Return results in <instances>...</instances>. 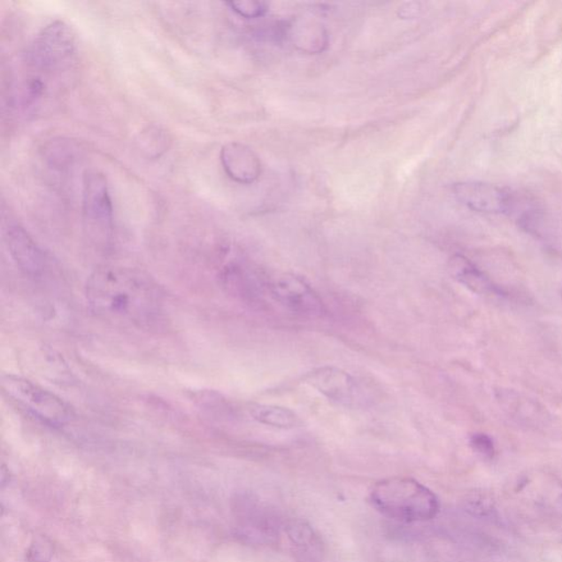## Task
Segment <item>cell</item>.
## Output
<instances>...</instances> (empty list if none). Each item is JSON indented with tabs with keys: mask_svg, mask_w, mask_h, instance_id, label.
Returning a JSON list of instances; mask_svg holds the SVG:
<instances>
[{
	"mask_svg": "<svg viewBox=\"0 0 562 562\" xmlns=\"http://www.w3.org/2000/svg\"><path fill=\"white\" fill-rule=\"evenodd\" d=\"M89 308L117 326L152 330L164 321L158 283L135 269L104 266L91 273L86 286Z\"/></svg>",
	"mask_w": 562,
	"mask_h": 562,
	"instance_id": "6da1fadb",
	"label": "cell"
},
{
	"mask_svg": "<svg viewBox=\"0 0 562 562\" xmlns=\"http://www.w3.org/2000/svg\"><path fill=\"white\" fill-rule=\"evenodd\" d=\"M370 501L382 515L402 523L427 522L440 512L437 497L412 478H388L374 483Z\"/></svg>",
	"mask_w": 562,
	"mask_h": 562,
	"instance_id": "7a4b0ae2",
	"label": "cell"
},
{
	"mask_svg": "<svg viewBox=\"0 0 562 562\" xmlns=\"http://www.w3.org/2000/svg\"><path fill=\"white\" fill-rule=\"evenodd\" d=\"M2 386L18 404L49 424L61 427L74 418V411L65 401L28 379L8 374L3 377Z\"/></svg>",
	"mask_w": 562,
	"mask_h": 562,
	"instance_id": "3957f363",
	"label": "cell"
},
{
	"mask_svg": "<svg viewBox=\"0 0 562 562\" xmlns=\"http://www.w3.org/2000/svg\"><path fill=\"white\" fill-rule=\"evenodd\" d=\"M83 219L87 232L94 239L107 241L113 228V205L106 176L87 171L83 185Z\"/></svg>",
	"mask_w": 562,
	"mask_h": 562,
	"instance_id": "277c9868",
	"label": "cell"
},
{
	"mask_svg": "<svg viewBox=\"0 0 562 562\" xmlns=\"http://www.w3.org/2000/svg\"><path fill=\"white\" fill-rule=\"evenodd\" d=\"M76 50L75 32L66 22L58 20L41 30L30 51L32 65L40 71L61 67Z\"/></svg>",
	"mask_w": 562,
	"mask_h": 562,
	"instance_id": "5b68a950",
	"label": "cell"
},
{
	"mask_svg": "<svg viewBox=\"0 0 562 562\" xmlns=\"http://www.w3.org/2000/svg\"><path fill=\"white\" fill-rule=\"evenodd\" d=\"M273 295L292 312L304 317L319 318L326 312L321 298L298 276L286 273L273 282Z\"/></svg>",
	"mask_w": 562,
	"mask_h": 562,
	"instance_id": "8992f818",
	"label": "cell"
},
{
	"mask_svg": "<svg viewBox=\"0 0 562 562\" xmlns=\"http://www.w3.org/2000/svg\"><path fill=\"white\" fill-rule=\"evenodd\" d=\"M460 204L473 212L500 214L512 208L511 195L496 185L482 181H463L452 187Z\"/></svg>",
	"mask_w": 562,
	"mask_h": 562,
	"instance_id": "52a82bcc",
	"label": "cell"
},
{
	"mask_svg": "<svg viewBox=\"0 0 562 562\" xmlns=\"http://www.w3.org/2000/svg\"><path fill=\"white\" fill-rule=\"evenodd\" d=\"M304 381L336 404L353 406L358 404V383L344 370L332 366L313 369L305 374Z\"/></svg>",
	"mask_w": 562,
	"mask_h": 562,
	"instance_id": "ba28073f",
	"label": "cell"
},
{
	"mask_svg": "<svg viewBox=\"0 0 562 562\" xmlns=\"http://www.w3.org/2000/svg\"><path fill=\"white\" fill-rule=\"evenodd\" d=\"M220 159L227 175L239 184H253L262 173V163L258 154L239 142H231L223 146Z\"/></svg>",
	"mask_w": 562,
	"mask_h": 562,
	"instance_id": "9c48e42d",
	"label": "cell"
},
{
	"mask_svg": "<svg viewBox=\"0 0 562 562\" xmlns=\"http://www.w3.org/2000/svg\"><path fill=\"white\" fill-rule=\"evenodd\" d=\"M6 242L9 253L22 272L29 276H39L43 273L45 258L42 250L25 227L19 225L9 226Z\"/></svg>",
	"mask_w": 562,
	"mask_h": 562,
	"instance_id": "30bf717a",
	"label": "cell"
},
{
	"mask_svg": "<svg viewBox=\"0 0 562 562\" xmlns=\"http://www.w3.org/2000/svg\"><path fill=\"white\" fill-rule=\"evenodd\" d=\"M286 36L292 47L307 54H319L328 47V32L322 24L308 18H296L287 25Z\"/></svg>",
	"mask_w": 562,
	"mask_h": 562,
	"instance_id": "8fae6325",
	"label": "cell"
},
{
	"mask_svg": "<svg viewBox=\"0 0 562 562\" xmlns=\"http://www.w3.org/2000/svg\"><path fill=\"white\" fill-rule=\"evenodd\" d=\"M250 414L256 421L278 428L300 427L303 421L294 411L282 406L255 404L250 408Z\"/></svg>",
	"mask_w": 562,
	"mask_h": 562,
	"instance_id": "7c38bea8",
	"label": "cell"
},
{
	"mask_svg": "<svg viewBox=\"0 0 562 562\" xmlns=\"http://www.w3.org/2000/svg\"><path fill=\"white\" fill-rule=\"evenodd\" d=\"M450 271L457 281L464 283L470 289L476 292H486L488 290L489 285L486 278L463 256H456V258L451 259Z\"/></svg>",
	"mask_w": 562,
	"mask_h": 562,
	"instance_id": "4fadbf2b",
	"label": "cell"
},
{
	"mask_svg": "<svg viewBox=\"0 0 562 562\" xmlns=\"http://www.w3.org/2000/svg\"><path fill=\"white\" fill-rule=\"evenodd\" d=\"M140 136V148L148 158H158L168 150L172 143L171 136L158 127H148Z\"/></svg>",
	"mask_w": 562,
	"mask_h": 562,
	"instance_id": "5bb4252c",
	"label": "cell"
},
{
	"mask_svg": "<svg viewBox=\"0 0 562 562\" xmlns=\"http://www.w3.org/2000/svg\"><path fill=\"white\" fill-rule=\"evenodd\" d=\"M233 12L245 19H258L267 12L266 3L255 2V0H243V2L227 3Z\"/></svg>",
	"mask_w": 562,
	"mask_h": 562,
	"instance_id": "9a60e30c",
	"label": "cell"
},
{
	"mask_svg": "<svg viewBox=\"0 0 562 562\" xmlns=\"http://www.w3.org/2000/svg\"><path fill=\"white\" fill-rule=\"evenodd\" d=\"M421 11V7L417 3L405 4L404 7L400 9V15L402 18H415L419 15V12Z\"/></svg>",
	"mask_w": 562,
	"mask_h": 562,
	"instance_id": "2e32d148",
	"label": "cell"
},
{
	"mask_svg": "<svg viewBox=\"0 0 562 562\" xmlns=\"http://www.w3.org/2000/svg\"><path fill=\"white\" fill-rule=\"evenodd\" d=\"M473 445L476 449L482 452V454H488L489 450H491V442L488 440L486 436H476L473 438Z\"/></svg>",
	"mask_w": 562,
	"mask_h": 562,
	"instance_id": "e0dca14e",
	"label": "cell"
},
{
	"mask_svg": "<svg viewBox=\"0 0 562 562\" xmlns=\"http://www.w3.org/2000/svg\"><path fill=\"white\" fill-rule=\"evenodd\" d=\"M32 550H34L35 554H30L35 557V560L36 562H44L47 561V555L49 551L47 550H43V543H36V545L32 546Z\"/></svg>",
	"mask_w": 562,
	"mask_h": 562,
	"instance_id": "ac0fdd59",
	"label": "cell"
}]
</instances>
